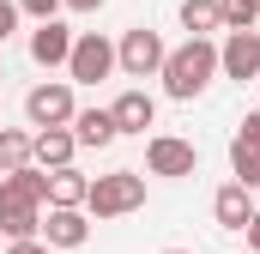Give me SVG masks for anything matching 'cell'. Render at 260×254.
<instances>
[{
	"mask_svg": "<svg viewBox=\"0 0 260 254\" xmlns=\"http://www.w3.org/2000/svg\"><path fill=\"white\" fill-rule=\"evenodd\" d=\"M18 12H24V18H55L61 0H18Z\"/></svg>",
	"mask_w": 260,
	"mask_h": 254,
	"instance_id": "cell-21",
	"label": "cell"
},
{
	"mask_svg": "<svg viewBox=\"0 0 260 254\" xmlns=\"http://www.w3.org/2000/svg\"><path fill=\"white\" fill-rule=\"evenodd\" d=\"M85 188H91V176H79L73 164L49 170V206H85Z\"/></svg>",
	"mask_w": 260,
	"mask_h": 254,
	"instance_id": "cell-16",
	"label": "cell"
},
{
	"mask_svg": "<svg viewBox=\"0 0 260 254\" xmlns=\"http://www.w3.org/2000/svg\"><path fill=\"white\" fill-rule=\"evenodd\" d=\"M0 230H6V242L37 236L43 230V206H0Z\"/></svg>",
	"mask_w": 260,
	"mask_h": 254,
	"instance_id": "cell-18",
	"label": "cell"
},
{
	"mask_svg": "<svg viewBox=\"0 0 260 254\" xmlns=\"http://www.w3.org/2000/svg\"><path fill=\"white\" fill-rule=\"evenodd\" d=\"M145 170L182 182V176H194V170H200V151L188 145V139H176V133H151V139H145Z\"/></svg>",
	"mask_w": 260,
	"mask_h": 254,
	"instance_id": "cell-6",
	"label": "cell"
},
{
	"mask_svg": "<svg viewBox=\"0 0 260 254\" xmlns=\"http://www.w3.org/2000/svg\"><path fill=\"white\" fill-rule=\"evenodd\" d=\"M73 139L91 145V151H103V145H115L121 133H115V115H109V109H79V115H73Z\"/></svg>",
	"mask_w": 260,
	"mask_h": 254,
	"instance_id": "cell-14",
	"label": "cell"
},
{
	"mask_svg": "<svg viewBox=\"0 0 260 254\" xmlns=\"http://www.w3.org/2000/svg\"><path fill=\"white\" fill-rule=\"evenodd\" d=\"M67 12H103V0H61Z\"/></svg>",
	"mask_w": 260,
	"mask_h": 254,
	"instance_id": "cell-26",
	"label": "cell"
},
{
	"mask_svg": "<svg viewBox=\"0 0 260 254\" xmlns=\"http://www.w3.org/2000/svg\"><path fill=\"white\" fill-rule=\"evenodd\" d=\"M0 206H49V170L18 164L0 176Z\"/></svg>",
	"mask_w": 260,
	"mask_h": 254,
	"instance_id": "cell-9",
	"label": "cell"
},
{
	"mask_svg": "<svg viewBox=\"0 0 260 254\" xmlns=\"http://www.w3.org/2000/svg\"><path fill=\"white\" fill-rule=\"evenodd\" d=\"M24 115H30V127H73V115H79L73 79H43V85H30V91H24Z\"/></svg>",
	"mask_w": 260,
	"mask_h": 254,
	"instance_id": "cell-3",
	"label": "cell"
},
{
	"mask_svg": "<svg viewBox=\"0 0 260 254\" xmlns=\"http://www.w3.org/2000/svg\"><path fill=\"white\" fill-rule=\"evenodd\" d=\"M182 30H188V37L224 30V0H182Z\"/></svg>",
	"mask_w": 260,
	"mask_h": 254,
	"instance_id": "cell-15",
	"label": "cell"
},
{
	"mask_svg": "<svg viewBox=\"0 0 260 254\" xmlns=\"http://www.w3.org/2000/svg\"><path fill=\"white\" fill-rule=\"evenodd\" d=\"M0 79H6V61H0Z\"/></svg>",
	"mask_w": 260,
	"mask_h": 254,
	"instance_id": "cell-29",
	"label": "cell"
},
{
	"mask_svg": "<svg viewBox=\"0 0 260 254\" xmlns=\"http://www.w3.org/2000/svg\"><path fill=\"white\" fill-rule=\"evenodd\" d=\"M254 18L260 12H248L242 0H224V30H254Z\"/></svg>",
	"mask_w": 260,
	"mask_h": 254,
	"instance_id": "cell-20",
	"label": "cell"
},
{
	"mask_svg": "<svg viewBox=\"0 0 260 254\" xmlns=\"http://www.w3.org/2000/svg\"><path fill=\"white\" fill-rule=\"evenodd\" d=\"M157 79H164V91H170L176 103H194L200 91L218 79V43H212V37H188L182 49H170V55H164Z\"/></svg>",
	"mask_w": 260,
	"mask_h": 254,
	"instance_id": "cell-1",
	"label": "cell"
},
{
	"mask_svg": "<svg viewBox=\"0 0 260 254\" xmlns=\"http://www.w3.org/2000/svg\"><path fill=\"white\" fill-rule=\"evenodd\" d=\"M18 18H24V12H18V0H0V43L18 30Z\"/></svg>",
	"mask_w": 260,
	"mask_h": 254,
	"instance_id": "cell-22",
	"label": "cell"
},
{
	"mask_svg": "<svg viewBox=\"0 0 260 254\" xmlns=\"http://www.w3.org/2000/svg\"><path fill=\"white\" fill-rule=\"evenodd\" d=\"M0 127H6V121H0Z\"/></svg>",
	"mask_w": 260,
	"mask_h": 254,
	"instance_id": "cell-31",
	"label": "cell"
},
{
	"mask_svg": "<svg viewBox=\"0 0 260 254\" xmlns=\"http://www.w3.org/2000/svg\"><path fill=\"white\" fill-rule=\"evenodd\" d=\"M242 254H254V248H242Z\"/></svg>",
	"mask_w": 260,
	"mask_h": 254,
	"instance_id": "cell-30",
	"label": "cell"
},
{
	"mask_svg": "<svg viewBox=\"0 0 260 254\" xmlns=\"http://www.w3.org/2000/svg\"><path fill=\"white\" fill-rule=\"evenodd\" d=\"M73 55V30H67L61 18H37V30H30V61L37 67H67Z\"/></svg>",
	"mask_w": 260,
	"mask_h": 254,
	"instance_id": "cell-10",
	"label": "cell"
},
{
	"mask_svg": "<svg viewBox=\"0 0 260 254\" xmlns=\"http://www.w3.org/2000/svg\"><path fill=\"white\" fill-rule=\"evenodd\" d=\"M6 254H49V242H37V236H18Z\"/></svg>",
	"mask_w": 260,
	"mask_h": 254,
	"instance_id": "cell-23",
	"label": "cell"
},
{
	"mask_svg": "<svg viewBox=\"0 0 260 254\" xmlns=\"http://www.w3.org/2000/svg\"><path fill=\"white\" fill-rule=\"evenodd\" d=\"M18 164H30V133L24 127H0V176L18 170Z\"/></svg>",
	"mask_w": 260,
	"mask_h": 254,
	"instance_id": "cell-19",
	"label": "cell"
},
{
	"mask_svg": "<svg viewBox=\"0 0 260 254\" xmlns=\"http://www.w3.org/2000/svg\"><path fill=\"white\" fill-rule=\"evenodd\" d=\"M164 55H170V49H164V37H157V30H145V24H133L127 37L115 43V67H121L127 79H157Z\"/></svg>",
	"mask_w": 260,
	"mask_h": 254,
	"instance_id": "cell-5",
	"label": "cell"
},
{
	"mask_svg": "<svg viewBox=\"0 0 260 254\" xmlns=\"http://www.w3.org/2000/svg\"><path fill=\"white\" fill-rule=\"evenodd\" d=\"M73 151H79L73 127H37L30 133V164L37 170H61V164H73Z\"/></svg>",
	"mask_w": 260,
	"mask_h": 254,
	"instance_id": "cell-11",
	"label": "cell"
},
{
	"mask_svg": "<svg viewBox=\"0 0 260 254\" xmlns=\"http://www.w3.org/2000/svg\"><path fill=\"white\" fill-rule=\"evenodd\" d=\"M236 139H260V109H248V115H242V133H236Z\"/></svg>",
	"mask_w": 260,
	"mask_h": 254,
	"instance_id": "cell-24",
	"label": "cell"
},
{
	"mask_svg": "<svg viewBox=\"0 0 260 254\" xmlns=\"http://www.w3.org/2000/svg\"><path fill=\"white\" fill-rule=\"evenodd\" d=\"M109 73H115V43H109L103 30L73 37V55H67V79H73V85H103Z\"/></svg>",
	"mask_w": 260,
	"mask_h": 254,
	"instance_id": "cell-4",
	"label": "cell"
},
{
	"mask_svg": "<svg viewBox=\"0 0 260 254\" xmlns=\"http://www.w3.org/2000/svg\"><path fill=\"white\" fill-rule=\"evenodd\" d=\"M109 115H115V133H145V127L157 121V103H151V91H121L115 103H109Z\"/></svg>",
	"mask_w": 260,
	"mask_h": 254,
	"instance_id": "cell-13",
	"label": "cell"
},
{
	"mask_svg": "<svg viewBox=\"0 0 260 254\" xmlns=\"http://www.w3.org/2000/svg\"><path fill=\"white\" fill-rule=\"evenodd\" d=\"M212 218H218V230H242V224L254 218V188L224 182V188L212 194Z\"/></svg>",
	"mask_w": 260,
	"mask_h": 254,
	"instance_id": "cell-12",
	"label": "cell"
},
{
	"mask_svg": "<svg viewBox=\"0 0 260 254\" xmlns=\"http://www.w3.org/2000/svg\"><path fill=\"white\" fill-rule=\"evenodd\" d=\"M164 254H188V248H164Z\"/></svg>",
	"mask_w": 260,
	"mask_h": 254,
	"instance_id": "cell-28",
	"label": "cell"
},
{
	"mask_svg": "<svg viewBox=\"0 0 260 254\" xmlns=\"http://www.w3.org/2000/svg\"><path fill=\"white\" fill-rule=\"evenodd\" d=\"M218 73L236 79V85L260 79V30H224V43H218Z\"/></svg>",
	"mask_w": 260,
	"mask_h": 254,
	"instance_id": "cell-7",
	"label": "cell"
},
{
	"mask_svg": "<svg viewBox=\"0 0 260 254\" xmlns=\"http://www.w3.org/2000/svg\"><path fill=\"white\" fill-rule=\"evenodd\" d=\"M43 242H49V248H85V242H91V212H85V206H49Z\"/></svg>",
	"mask_w": 260,
	"mask_h": 254,
	"instance_id": "cell-8",
	"label": "cell"
},
{
	"mask_svg": "<svg viewBox=\"0 0 260 254\" xmlns=\"http://www.w3.org/2000/svg\"><path fill=\"white\" fill-rule=\"evenodd\" d=\"M242 236H248V248L260 254V206H254V218H248V224H242Z\"/></svg>",
	"mask_w": 260,
	"mask_h": 254,
	"instance_id": "cell-25",
	"label": "cell"
},
{
	"mask_svg": "<svg viewBox=\"0 0 260 254\" xmlns=\"http://www.w3.org/2000/svg\"><path fill=\"white\" fill-rule=\"evenodd\" d=\"M230 170L242 188H260V139H230Z\"/></svg>",
	"mask_w": 260,
	"mask_h": 254,
	"instance_id": "cell-17",
	"label": "cell"
},
{
	"mask_svg": "<svg viewBox=\"0 0 260 254\" xmlns=\"http://www.w3.org/2000/svg\"><path fill=\"white\" fill-rule=\"evenodd\" d=\"M242 6H248V12H260V0H242Z\"/></svg>",
	"mask_w": 260,
	"mask_h": 254,
	"instance_id": "cell-27",
	"label": "cell"
},
{
	"mask_svg": "<svg viewBox=\"0 0 260 254\" xmlns=\"http://www.w3.org/2000/svg\"><path fill=\"white\" fill-rule=\"evenodd\" d=\"M139 206H145V176L139 170H109V176H97L85 188V212L91 218H127Z\"/></svg>",
	"mask_w": 260,
	"mask_h": 254,
	"instance_id": "cell-2",
	"label": "cell"
}]
</instances>
